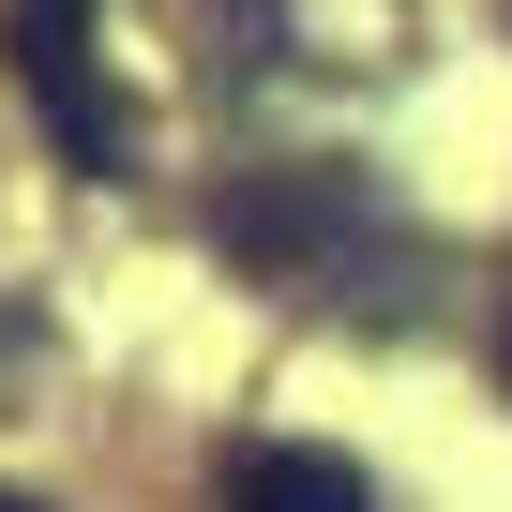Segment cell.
Instances as JSON below:
<instances>
[{
	"mask_svg": "<svg viewBox=\"0 0 512 512\" xmlns=\"http://www.w3.org/2000/svg\"><path fill=\"white\" fill-rule=\"evenodd\" d=\"M362 241H377V196H362L347 166H272V181L226 196V256L272 272V287H347Z\"/></svg>",
	"mask_w": 512,
	"mask_h": 512,
	"instance_id": "2",
	"label": "cell"
},
{
	"mask_svg": "<svg viewBox=\"0 0 512 512\" xmlns=\"http://www.w3.org/2000/svg\"><path fill=\"white\" fill-rule=\"evenodd\" d=\"M497 377H512V317H497Z\"/></svg>",
	"mask_w": 512,
	"mask_h": 512,
	"instance_id": "5",
	"label": "cell"
},
{
	"mask_svg": "<svg viewBox=\"0 0 512 512\" xmlns=\"http://www.w3.org/2000/svg\"><path fill=\"white\" fill-rule=\"evenodd\" d=\"M0 512H46V497H16V482H0Z\"/></svg>",
	"mask_w": 512,
	"mask_h": 512,
	"instance_id": "4",
	"label": "cell"
},
{
	"mask_svg": "<svg viewBox=\"0 0 512 512\" xmlns=\"http://www.w3.org/2000/svg\"><path fill=\"white\" fill-rule=\"evenodd\" d=\"M0 61H16L31 121L61 136V166H91V181L136 166V106L106 91V31H91V0H0Z\"/></svg>",
	"mask_w": 512,
	"mask_h": 512,
	"instance_id": "1",
	"label": "cell"
},
{
	"mask_svg": "<svg viewBox=\"0 0 512 512\" xmlns=\"http://www.w3.org/2000/svg\"><path fill=\"white\" fill-rule=\"evenodd\" d=\"M211 512H377V482L347 452H317V437H241L226 482H211Z\"/></svg>",
	"mask_w": 512,
	"mask_h": 512,
	"instance_id": "3",
	"label": "cell"
}]
</instances>
